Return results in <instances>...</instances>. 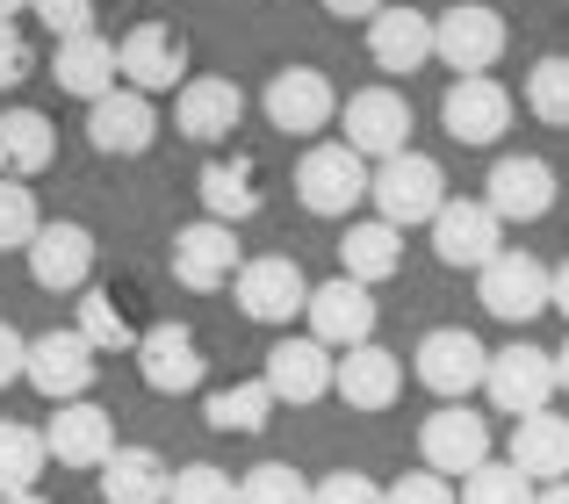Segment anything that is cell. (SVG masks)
Instances as JSON below:
<instances>
[{
    "mask_svg": "<svg viewBox=\"0 0 569 504\" xmlns=\"http://www.w3.org/2000/svg\"><path fill=\"white\" fill-rule=\"evenodd\" d=\"M368 195H376L382 224L411 231V224H432V216L447 210V173H440V159H426V152H397V159H376V167H368Z\"/></svg>",
    "mask_w": 569,
    "mask_h": 504,
    "instance_id": "cell-1",
    "label": "cell"
},
{
    "mask_svg": "<svg viewBox=\"0 0 569 504\" xmlns=\"http://www.w3.org/2000/svg\"><path fill=\"white\" fill-rule=\"evenodd\" d=\"M476 295H483L490 317H505V324H533L548 303H556V266H541L533 252H512V245H505L498 260L476 274Z\"/></svg>",
    "mask_w": 569,
    "mask_h": 504,
    "instance_id": "cell-2",
    "label": "cell"
},
{
    "mask_svg": "<svg viewBox=\"0 0 569 504\" xmlns=\"http://www.w3.org/2000/svg\"><path fill=\"white\" fill-rule=\"evenodd\" d=\"M94 375H101V353L87 346L80 332H43V339H29V361H22V382L43 396V404H80L87 390H94Z\"/></svg>",
    "mask_w": 569,
    "mask_h": 504,
    "instance_id": "cell-3",
    "label": "cell"
},
{
    "mask_svg": "<svg viewBox=\"0 0 569 504\" xmlns=\"http://www.w3.org/2000/svg\"><path fill=\"white\" fill-rule=\"evenodd\" d=\"M368 195V159L353 152V144H310L303 159H296V202H303L310 216H347L353 202Z\"/></svg>",
    "mask_w": 569,
    "mask_h": 504,
    "instance_id": "cell-4",
    "label": "cell"
},
{
    "mask_svg": "<svg viewBox=\"0 0 569 504\" xmlns=\"http://www.w3.org/2000/svg\"><path fill=\"white\" fill-rule=\"evenodd\" d=\"M483 390H490V404H498L505 419H533V411L556 404V353H548V346H527V339H512L505 353H490Z\"/></svg>",
    "mask_w": 569,
    "mask_h": 504,
    "instance_id": "cell-5",
    "label": "cell"
},
{
    "mask_svg": "<svg viewBox=\"0 0 569 504\" xmlns=\"http://www.w3.org/2000/svg\"><path fill=\"white\" fill-rule=\"evenodd\" d=\"M418 382H426L440 404H469V390H483V367H490V346L461 324H440V332L418 339Z\"/></svg>",
    "mask_w": 569,
    "mask_h": 504,
    "instance_id": "cell-6",
    "label": "cell"
},
{
    "mask_svg": "<svg viewBox=\"0 0 569 504\" xmlns=\"http://www.w3.org/2000/svg\"><path fill=\"white\" fill-rule=\"evenodd\" d=\"M303 317H310V339H318V346L347 353V346H368V339H376V317H382V310H376V289L332 274V281H318V289H310Z\"/></svg>",
    "mask_w": 569,
    "mask_h": 504,
    "instance_id": "cell-7",
    "label": "cell"
},
{
    "mask_svg": "<svg viewBox=\"0 0 569 504\" xmlns=\"http://www.w3.org/2000/svg\"><path fill=\"white\" fill-rule=\"evenodd\" d=\"M432 58H447L461 80H469V72H490L505 58V14L483 8V0H461V8L432 14Z\"/></svg>",
    "mask_w": 569,
    "mask_h": 504,
    "instance_id": "cell-8",
    "label": "cell"
},
{
    "mask_svg": "<svg viewBox=\"0 0 569 504\" xmlns=\"http://www.w3.org/2000/svg\"><path fill=\"white\" fill-rule=\"evenodd\" d=\"M483 210L498 216V224H541V216L556 210V167L533 159V152H505L483 181Z\"/></svg>",
    "mask_w": 569,
    "mask_h": 504,
    "instance_id": "cell-9",
    "label": "cell"
},
{
    "mask_svg": "<svg viewBox=\"0 0 569 504\" xmlns=\"http://www.w3.org/2000/svg\"><path fill=\"white\" fill-rule=\"evenodd\" d=\"M231 295H238V310H246L252 324H289V317H303L310 281H303V266H296L289 252H260V260L238 266Z\"/></svg>",
    "mask_w": 569,
    "mask_h": 504,
    "instance_id": "cell-10",
    "label": "cell"
},
{
    "mask_svg": "<svg viewBox=\"0 0 569 504\" xmlns=\"http://www.w3.org/2000/svg\"><path fill=\"white\" fill-rule=\"evenodd\" d=\"M116 72L130 80V94H173L188 87V37L167 22H138L116 43Z\"/></svg>",
    "mask_w": 569,
    "mask_h": 504,
    "instance_id": "cell-11",
    "label": "cell"
},
{
    "mask_svg": "<svg viewBox=\"0 0 569 504\" xmlns=\"http://www.w3.org/2000/svg\"><path fill=\"white\" fill-rule=\"evenodd\" d=\"M260 101H267V123L289 130V138H318V130H332V115H339V87L325 80L318 65H281Z\"/></svg>",
    "mask_w": 569,
    "mask_h": 504,
    "instance_id": "cell-12",
    "label": "cell"
},
{
    "mask_svg": "<svg viewBox=\"0 0 569 504\" xmlns=\"http://www.w3.org/2000/svg\"><path fill=\"white\" fill-rule=\"evenodd\" d=\"M238 266H246V252H238V231L217 224V216H202V224H181L173 231V281L194 295L209 289H231Z\"/></svg>",
    "mask_w": 569,
    "mask_h": 504,
    "instance_id": "cell-13",
    "label": "cell"
},
{
    "mask_svg": "<svg viewBox=\"0 0 569 504\" xmlns=\"http://www.w3.org/2000/svg\"><path fill=\"white\" fill-rule=\"evenodd\" d=\"M418 454H426L432 476H476V468L490 462V425L476 419L469 404H440L418 425Z\"/></svg>",
    "mask_w": 569,
    "mask_h": 504,
    "instance_id": "cell-14",
    "label": "cell"
},
{
    "mask_svg": "<svg viewBox=\"0 0 569 504\" xmlns=\"http://www.w3.org/2000/svg\"><path fill=\"white\" fill-rule=\"evenodd\" d=\"M138 375H144V390H159V396H188V390H202V339L188 332V324H152V332H138Z\"/></svg>",
    "mask_w": 569,
    "mask_h": 504,
    "instance_id": "cell-15",
    "label": "cell"
},
{
    "mask_svg": "<svg viewBox=\"0 0 569 504\" xmlns=\"http://www.w3.org/2000/svg\"><path fill=\"white\" fill-rule=\"evenodd\" d=\"M361 159H397L411 152V101L397 94V87H361V94L347 101V138Z\"/></svg>",
    "mask_w": 569,
    "mask_h": 504,
    "instance_id": "cell-16",
    "label": "cell"
},
{
    "mask_svg": "<svg viewBox=\"0 0 569 504\" xmlns=\"http://www.w3.org/2000/svg\"><path fill=\"white\" fill-rule=\"evenodd\" d=\"M152 138H159L152 94H130V87H116V94L87 101V144H94V152L138 159V152H152Z\"/></svg>",
    "mask_w": 569,
    "mask_h": 504,
    "instance_id": "cell-17",
    "label": "cell"
},
{
    "mask_svg": "<svg viewBox=\"0 0 569 504\" xmlns=\"http://www.w3.org/2000/svg\"><path fill=\"white\" fill-rule=\"evenodd\" d=\"M440 123H447V138H455V144H498L505 130H512V94H505L490 72H469V80L447 87Z\"/></svg>",
    "mask_w": 569,
    "mask_h": 504,
    "instance_id": "cell-18",
    "label": "cell"
},
{
    "mask_svg": "<svg viewBox=\"0 0 569 504\" xmlns=\"http://www.w3.org/2000/svg\"><path fill=\"white\" fill-rule=\"evenodd\" d=\"M43 454L58 468H101L116 454V419L101 404H51V425H43Z\"/></svg>",
    "mask_w": 569,
    "mask_h": 504,
    "instance_id": "cell-19",
    "label": "cell"
},
{
    "mask_svg": "<svg viewBox=\"0 0 569 504\" xmlns=\"http://www.w3.org/2000/svg\"><path fill=\"white\" fill-rule=\"evenodd\" d=\"M426 231H432V252H440V266H476V274H483V266L505 252V224L483 210V202H455V195H447V210L432 216Z\"/></svg>",
    "mask_w": 569,
    "mask_h": 504,
    "instance_id": "cell-20",
    "label": "cell"
},
{
    "mask_svg": "<svg viewBox=\"0 0 569 504\" xmlns=\"http://www.w3.org/2000/svg\"><path fill=\"white\" fill-rule=\"evenodd\" d=\"M94 231L87 224H43L37 239H29V274H37V289L51 295H72L87 289V274H94Z\"/></svg>",
    "mask_w": 569,
    "mask_h": 504,
    "instance_id": "cell-21",
    "label": "cell"
},
{
    "mask_svg": "<svg viewBox=\"0 0 569 504\" xmlns=\"http://www.w3.org/2000/svg\"><path fill=\"white\" fill-rule=\"evenodd\" d=\"M397 390H403V361L389 346H347V361H332V396L347 411H389L397 404Z\"/></svg>",
    "mask_w": 569,
    "mask_h": 504,
    "instance_id": "cell-22",
    "label": "cell"
},
{
    "mask_svg": "<svg viewBox=\"0 0 569 504\" xmlns=\"http://www.w3.org/2000/svg\"><path fill=\"white\" fill-rule=\"evenodd\" d=\"M267 396L274 404H318V396H332V346H318V339H281L274 353H267Z\"/></svg>",
    "mask_w": 569,
    "mask_h": 504,
    "instance_id": "cell-23",
    "label": "cell"
},
{
    "mask_svg": "<svg viewBox=\"0 0 569 504\" xmlns=\"http://www.w3.org/2000/svg\"><path fill=\"white\" fill-rule=\"evenodd\" d=\"M238 115H246V94H238V80H188L181 94H173V123H181V138L194 144H223L238 130Z\"/></svg>",
    "mask_w": 569,
    "mask_h": 504,
    "instance_id": "cell-24",
    "label": "cell"
},
{
    "mask_svg": "<svg viewBox=\"0 0 569 504\" xmlns=\"http://www.w3.org/2000/svg\"><path fill=\"white\" fill-rule=\"evenodd\" d=\"M512 468L541 491V483H562L569 476V419L556 411H533V419L512 425Z\"/></svg>",
    "mask_w": 569,
    "mask_h": 504,
    "instance_id": "cell-25",
    "label": "cell"
},
{
    "mask_svg": "<svg viewBox=\"0 0 569 504\" xmlns=\"http://www.w3.org/2000/svg\"><path fill=\"white\" fill-rule=\"evenodd\" d=\"M51 80H58V94H80V101L116 94V43L101 37V29L66 37V43H58V58H51Z\"/></svg>",
    "mask_w": 569,
    "mask_h": 504,
    "instance_id": "cell-26",
    "label": "cell"
},
{
    "mask_svg": "<svg viewBox=\"0 0 569 504\" xmlns=\"http://www.w3.org/2000/svg\"><path fill=\"white\" fill-rule=\"evenodd\" d=\"M368 58H376V72H418L432 58V14L382 8L376 22H368Z\"/></svg>",
    "mask_w": 569,
    "mask_h": 504,
    "instance_id": "cell-27",
    "label": "cell"
},
{
    "mask_svg": "<svg viewBox=\"0 0 569 504\" xmlns=\"http://www.w3.org/2000/svg\"><path fill=\"white\" fill-rule=\"evenodd\" d=\"M94 483H101V504H167L173 468L159 462L152 447H116Z\"/></svg>",
    "mask_w": 569,
    "mask_h": 504,
    "instance_id": "cell-28",
    "label": "cell"
},
{
    "mask_svg": "<svg viewBox=\"0 0 569 504\" xmlns=\"http://www.w3.org/2000/svg\"><path fill=\"white\" fill-rule=\"evenodd\" d=\"M58 152V130L43 109H0V181H29Z\"/></svg>",
    "mask_w": 569,
    "mask_h": 504,
    "instance_id": "cell-29",
    "label": "cell"
},
{
    "mask_svg": "<svg viewBox=\"0 0 569 504\" xmlns=\"http://www.w3.org/2000/svg\"><path fill=\"white\" fill-rule=\"evenodd\" d=\"M194 195H202V210L217 216V224L238 231L246 216H260V173H252V159H209Z\"/></svg>",
    "mask_w": 569,
    "mask_h": 504,
    "instance_id": "cell-30",
    "label": "cell"
},
{
    "mask_svg": "<svg viewBox=\"0 0 569 504\" xmlns=\"http://www.w3.org/2000/svg\"><path fill=\"white\" fill-rule=\"evenodd\" d=\"M403 266V231L397 224H347V239H339V274L361 281V289H376V281H389Z\"/></svg>",
    "mask_w": 569,
    "mask_h": 504,
    "instance_id": "cell-31",
    "label": "cell"
},
{
    "mask_svg": "<svg viewBox=\"0 0 569 504\" xmlns=\"http://www.w3.org/2000/svg\"><path fill=\"white\" fill-rule=\"evenodd\" d=\"M202 419H209V433L252 440L267 419H274V396H267V382H231V390H217V396L202 404Z\"/></svg>",
    "mask_w": 569,
    "mask_h": 504,
    "instance_id": "cell-32",
    "label": "cell"
},
{
    "mask_svg": "<svg viewBox=\"0 0 569 504\" xmlns=\"http://www.w3.org/2000/svg\"><path fill=\"white\" fill-rule=\"evenodd\" d=\"M43 433H29V425H14V419H0V497H22V491H37V476H43Z\"/></svg>",
    "mask_w": 569,
    "mask_h": 504,
    "instance_id": "cell-33",
    "label": "cell"
},
{
    "mask_svg": "<svg viewBox=\"0 0 569 504\" xmlns=\"http://www.w3.org/2000/svg\"><path fill=\"white\" fill-rule=\"evenodd\" d=\"M72 332H80L94 353H138V332H130L123 303H116L109 289H87L80 295V324H72Z\"/></svg>",
    "mask_w": 569,
    "mask_h": 504,
    "instance_id": "cell-34",
    "label": "cell"
},
{
    "mask_svg": "<svg viewBox=\"0 0 569 504\" xmlns=\"http://www.w3.org/2000/svg\"><path fill=\"white\" fill-rule=\"evenodd\" d=\"M527 109L541 115V123L569 130V51L533 58V72H527Z\"/></svg>",
    "mask_w": 569,
    "mask_h": 504,
    "instance_id": "cell-35",
    "label": "cell"
},
{
    "mask_svg": "<svg viewBox=\"0 0 569 504\" xmlns=\"http://www.w3.org/2000/svg\"><path fill=\"white\" fill-rule=\"evenodd\" d=\"M238 504H310V483L289 462H260L238 476Z\"/></svg>",
    "mask_w": 569,
    "mask_h": 504,
    "instance_id": "cell-36",
    "label": "cell"
},
{
    "mask_svg": "<svg viewBox=\"0 0 569 504\" xmlns=\"http://www.w3.org/2000/svg\"><path fill=\"white\" fill-rule=\"evenodd\" d=\"M43 231V210H37V188L22 181H0V252H29V239Z\"/></svg>",
    "mask_w": 569,
    "mask_h": 504,
    "instance_id": "cell-37",
    "label": "cell"
},
{
    "mask_svg": "<svg viewBox=\"0 0 569 504\" xmlns=\"http://www.w3.org/2000/svg\"><path fill=\"white\" fill-rule=\"evenodd\" d=\"M461 504H533V483L512 462H483L476 476H461Z\"/></svg>",
    "mask_w": 569,
    "mask_h": 504,
    "instance_id": "cell-38",
    "label": "cell"
},
{
    "mask_svg": "<svg viewBox=\"0 0 569 504\" xmlns=\"http://www.w3.org/2000/svg\"><path fill=\"white\" fill-rule=\"evenodd\" d=\"M167 504H238V483H231V468H217V462H188V468H173Z\"/></svg>",
    "mask_w": 569,
    "mask_h": 504,
    "instance_id": "cell-39",
    "label": "cell"
},
{
    "mask_svg": "<svg viewBox=\"0 0 569 504\" xmlns=\"http://www.w3.org/2000/svg\"><path fill=\"white\" fill-rule=\"evenodd\" d=\"M310 504H382V483L361 468H332V476L310 483Z\"/></svg>",
    "mask_w": 569,
    "mask_h": 504,
    "instance_id": "cell-40",
    "label": "cell"
},
{
    "mask_svg": "<svg viewBox=\"0 0 569 504\" xmlns=\"http://www.w3.org/2000/svg\"><path fill=\"white\" fill-rule=\"evenodd\" d=\"M29 14H37V22L51 29L58 43H66V37H87V29H94V0H29Z\"/></svg>",
    "mask_w": 569,
    "mask_h": 504,
    "instance_id": "cell-41",
    "label": "cell"
},
{
    "mask_svg": "<svg viewBox=\"0 0 569 504\" xmlns=\"http://www.w3.org/2000/svg\"><path fill=\"white\" fill-rule=\"evenodd\" d=\"M382 504H461V497H455V483H447V476L418 468V476H397V483H389Z\"/></svg>",
    "mask_w": 569,
    "mask_h": 504,
    "instance_id": "cell-42",
    "label": "cell"
},
{
    "mask_svg": "<svg viewBox=\"0 0 569 504\" xmlns=\"http://www.w3.org/2000/svg\"><path fill=\"white\" fill-rule=\"evenodd\" d=\"M29 65H37V58H29V37L14 22H0V87H22Z\"/></svg>",
    "mask_w": 569,
    "mask_h": 504,
    "instance_id": "cell-43",
    "label": "cell"
},
{
    "mask_svg": "<svg viewBox=\"0 0 569 504\" xmlns=\"http://www.w3.org/2000/svg\"><path fill=\"white\" fill-rule=\"evenodd\" d=\"M22 361H29V339L0 317V390H8V382H22Z\"/></svg>",
    "mask_w": 569,
    "mask_h": 504,
    "instance_id": "cell-44",
    "label": "cell"
},
{
    "mask_svg": "<svg viewBox=\"0 0 569 504\" xmlns=\"http://www.w3.org/2000/svg\"><path fill=\"white\" fill-rule=\"evenodd\" d=\"M389 0H325V14H339V22H376Z\"/></svg>",
    "mask_w": 569,
    "mask_h": 504,
    "instance_id": "cell-45",
    "label": "cell"
},
{
    "mask_svg": "<svg viewBox=\"0 0 569 504\" xmlns=\"http://www.w3.org/2000/svg\"><path fill=\"white\" fill-rule=\"evenodd\" d=\"M533 504H569V476H562V483H541V491H533Z\"/></svg>",
    "mask_w": 569,
    "mask_h": 504,
    "instance_id": "cell-46",
    "label": "cell"
},
{
    "mask_svg": "<svg viewBox=\"0 0 569 504\" xmlns=\"http://www.w3.org/2000/svg\"><path fill=\"white\" fill-rule=\"evenodd\" d=\"M548 310H562V317H569V260L556 266V303H548Z\"/></svg>",
    "mask_w": 569,
    "mask_h": 504,
    "instance_id": "cell-47",
    "label": "cell"
},
{
    "mask_svg": "<svg viewBox=\"0 0 569 504\" xmlns=\"http://www.w3.org/2000/svg\"><path fill=\"white\" fill-rule=\"evenodd\" d=\"M556 390H569V346L556 353Z\"/></svg>",
    "mask_w": 569,
    "mask_h": 504,
    "instance_id": "cell-48",
    "label": "cell"
},
{
    "mask_svg": "<svg viewBox=\"0 0 569 504\" xmlns=\"http://www.w3.org/2000/svg\"><path fill=\"white\" fill-rule=\"evenodd\" d=\"M14 14H29V0H0V22H14Z\"/></svg>",
    "mask_w": 569,
    "mask_h": 504,
    "instance_id": "cell-49",
    "label": "cell"
},
{
    "mask_svg": "<svg viewBox=\"0 0 569 504\" xmlns=\"http://www.w3.org/2000/svg\"><path fill=\"white\" fill-rule=\"evenodd\" d=\"M0 504H51V497H37V491H22V497H0Z\"/></svg>",
    "mask_w": 569,
    "mask_h": 504,
    "instance_id": "cell-50",
    "label": "cell"
}]
</instances>
